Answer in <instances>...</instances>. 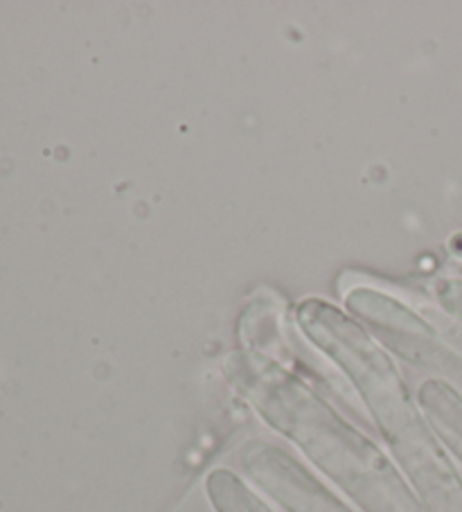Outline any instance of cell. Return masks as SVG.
<instances>
[{"label": "cell", "mask_w": 462, "mask_h": 512, "mask_svg": "<svg viewBox=\"0 0 462 512\" xmlns=\"http://www.w3.org/2000/svg\"><path fill=\"white\" fill-rule=\"evenodd\" d=\"M348 310L361 319L377 337L386 343L390 350L406 359L420 357L422 343L431 339V330L406 310L399 300L386 294H379L375 289L357 287L345 298Z\"/></svg>", "instance_id": "1"}]
</instances>
